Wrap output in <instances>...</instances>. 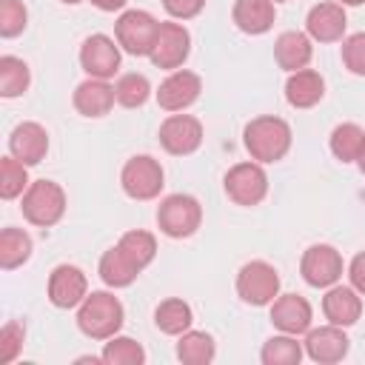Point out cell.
<instances>
[{"mask_svg": "<svg viewBox=\"0 0 365 365\" xmlns=\"http://www.w3.org/2000/svg\"><path fill=\"white\" fill-rule=\"evenodd\" d=\"M154 322H157V328H160L163 334L180 336V334H185V331L191 328V322H194V311H191L188 302L171 297V299H163V302L157 305V311H154Z\"/></svg>", "mask_w": 365, "mask_h": 365, "instance_id": "25", "label": "cell"}, {"mask_svg": "<svg viewBox=\"0 0 365 365\" xmlns=\"http://www.w3.org/2000/svg\"><path fill=\"white\" fill-rule=\"evenodd\" d=\"M311 319H314L311 302L299 294H282L271 302V322L282 334H294V336L305 334L311 328Z\"/></svg>", "mask_w": 365, "mask_h": 365, "instance_id": "15", "label": "cell"}, {"mask_svg": "<svg viewBox=\"0 0 365 365\" xmlns=\"http://www.w3.org/2000/svg\"><path fill=\"white\" fill-rule=\"evenodd\" d=\"M63 3H68V6H77V3H83V0H63Z\"/></svg>", "mask_w": 365, "mask_h": 365, "instance_id": "43", "label": "cell"}, {"mask_svg": "<svg viewBox=\"0 0 365 365\" xmlns=\"http://www.w3.org/2000/svg\"><path fill=\"white\" fill-rule=\"evenodd\" d=\"M339 3H342V6H362L365 0H339Z\"/></svg>", "mask_w": 365, "mask_h": 365, "instance_id": "42", "label": "cell"}, {"mask_svg": "<svg viewBox=\"0 0 365 365\" xmlns=\"http://www.w3.org/2000/svg\"><path fill=\"white\" fill-rule=\"evenodd\" d=\"M100 359H103L106 365H143V362H145V351H143V345H140L137 339H131V336H117V334H114V336L106 342Z\"/></svg>", "mask_w": 365, "mask_h": 365, "instance_id": "32", "label": "cell"}, {"mask_svg": "<svg viewBox=\"0 0 365 365\" xmlns=\"http://www.w3.org/2000/svg\"><path fill=\"white\" fill-rule=\"evenodd\" d=\"M237 294L245 305H271L279 297V274L265 259H251L237 274Z\"/></svg>", "mask_w": 365, "mask_h": 365, "instance_id": "6", "label": "cell"}, {"mask_svg": "<svg viewBox=\"0 0 365 365\" xmlns=\"http://www.w3.org/2000/svg\"><path fill=\"white\" fill-rule=\"evenodd\" d=\"M356 165H359V171L365 174V143H362V151H359V157H356Z\"/></svg>", "mask_w": 365, "mask_h": 365, "instance_id": "41", "label": "cell"}, {"mask_svg": "<svg viewBox=\"0 0 365 365\" xmlns=\"http://www.w3.org/2000/svg\"><path fill=\"white\" fill-rule=\"evenodd\" d=\"M322 94H325V80L314 68L291 71L288 80H285V100L294 108H311L322 100Z\"/></svg>", "mask_w": 365, "mask_h": 365, "instance_id": "22", "label": "cell"}, {"mask_svg": "<svg viewBox=\"0 0 365 365\" xmlns=\"http://www.w3.org/2000/svg\"><path fill=\"white\" fill-rule=\"evenodd\" d=\"M117 103L114 86H108V80H97L88 77L74 88V108L83 117H106Z\"/></svg>", "mask_w": 365, "mask_h": 365, "instance_id": "20", "label": "cell"}, {"mask_svg": "<svg viewBox=\"0 0 365 365\" xmlns=\"http://www.w3.org/2000/svg\"><path fill=\"white\" fill-rule=\"evenodd\" d=\"M234 26L245 34H265L274 26V3L271 0H237L234 3Z\"/></svg>", "mask_w": 365, "mask_h": 365, "instance_id": "23", "label": "cell"}, {"mask_svg": "<svg viewBox=\"0 0 365 365\" xmlns=\"http://www.w3.org/2000/svg\"><path fill=\"white\" fill-rule=\"evenodd\" d=\"M163 9L174 20H191L205 9V0H163Z\"/></svg>", "mask_w": 365, "mask_h": 365, "instance_id": "38", "label": "cell"}, {"mask_svg": "<svg viewBox=\"0 0 365 365\" xmlns=\"http://www.w3.org/2000/svg\"><path fill=\"white\" fill-rule=\"evenodd\" d=\"M348 279H351V285L365 297V251H359V254L351 259V265H348Z\"/></svg>", "mask_w": 365, "mask_h": 365, "instance_id": "39", "label": "cell"}, {"mask_svg": "<svg viewBox=\"0 0 365 365\" xmlns=\"http://www.w3.org/2000/svg\"><path fill=\"white\" fill-rule=\"evenodd\" d=\"M348 345H351V339L345 336V331L339 325L308 328V336H305V354L314 362H322V365L339 362L348 354Z\"/></svg>", "mask_w": 365, "mask_h": 365, "instance_id": "16", "label": "cell"}, {"mask_svg": "<svg viewBox=\"0 0 365 365\" xmlns=\"http://www.w3.org/2000/svg\"><path fill=\"white\" fill-rule=\"evenodd\" d=\"M160 145L174 157L194 154L202 145V123L191 114L165 117L163 125H160Z\"/></svg>", "mask_w": 365, "mask_h": 365, "instance_id": "10", "label": "cell"}, {"mask_svg": "<svg viewBox=\"0 0 365 365\" xmlns=\"http://www.w3.org/2000/svg\"><path fill=\"white\" fill-rule=\"evenodd\" d=\"M259 359L265 365H297L302 359V345L297 342L294 334H279V336H271L262 345Z\"/></svg>", "mask_w": 365, "mask_h": 365, "instance_id": "31", "label": "cell"}, {"mask_svg": "<svg viewBox=\"0 0 365 365\" xmlns=\"http://www.w3.org/2000/svg\"><path fill=\"white\" fill-rule=\"evenodd\" d=\"M88 297V279L77 265H57L48 277V299L54 308H77Z\"/></svg>", "mask_w": 365, "mask_h": 365, "instance_id": "14", "label": "cell"}, {"mask_svg": "<svg viewBox=\"0 0 365 365\" xmlns=\"http://www.w3.org/2000/svg\"><path fill=\"white\" fill-rule=\"evenodd\" d=\"M29 23V11L23 0H0V34L17 37Z\"/></svg>", "mask_w": 365, "mask_h": 365, "instance_id": "35", "label": "cell"}, {"mask_svg": "<svg viewBox=\"0 0 365 365\" xmlns=\"http://www.w3.org/2000/svg\"><path fill=\"white\" fill-rule=\"evenodd\" d=\"M29 83H31V71L20 57H11V54L0 57V94L3 97L11 100V97L26 94Z\"/></svg>", "mask_w": 365, "mask_h": 365, "instance_id": "30", "label": "cell"}, {"mask_svg": "<svg viewBox=\"0 0 365 365\" xmlns=\"http://www.w3.org/2000/svg\"><path fill=\"white\" fill-rule=\"evenodd\" d=\"M163 180V165L148 154L131 157L120 171V185L131 200H154L165 185Z\"/></svg>", "mask_w": 365, "mask_h": 365, "instance_id": "7", "label": "cell"}, {"mask_svg": "<svg viewBox=\"0 0 365 365\" xmlns=\"http://www.w3.org/2000/svg\"><path fill=\"white\" fill-rule=\"evenodd\" d=\"M29 174H26V163H20L17 157H3L0 160V197L3 200H14L20 194H26L29 188Z\"/></svg>", "mask_w": 365, "mask_h": 365, "instance_id": "34", "label": "cell"}, {"mask_svg": "<svg viewBox=\"0 0 365 365\" xmlns=\"http://www.w3.org/2000/svg\"><path fill=\"white\" fill-rule=\"evenodd\" d=\"M31 257V237L20 228H3L0 231V268L14 271Z\"/></svg>", "mask_w": 365, "mask_h": 365, "instance_id": "27", "label": "cell"}, {"mask_svg": "<svg viewBox=\"0 0 365 365\" xmlns=\"http://www.w3.org/2000/svg\"><path fill=\"white\" fill-rule=\"evenodd\" d=\"M202 222V205L191 194H168L157 208V225L171 240L191 237Z\"/></svg>", "mask_w": 365, "mask_h": 365, "instance_id": "4", "label": "cell"}, {"mask_svg": "<svg viewBox=\"0 0 365 365\" xmlns=\"http://www.w3.org/2000/svg\"><path fill=\"white\" fill-rule=\"evenodd\" d=\"M271 3H285V0H271Z\"/></svg>", "mask_w": 365, "mask_h": 365, "instance_id": "44", "label": "cell"}, {"mask_svg": "<svg viewBox=\"0 0 365 365\" xmlns=\"http://www.w3.org/2000/svg\"><path fill=\"white\" fill-rule=\"evenodd\" d=\"M23 217L31 222V225H40V228H51L63 220L66 214V191L54 182V180H34L26 194H23Z\"/></svg>", "mask_w": 365, "mask_h": 365, "instance_id": "3", "label": "cell"}, {"mask_svg": "<svg viewBox=\"0 0 365 365\" xmlns=\"http://www.w3.org/2000/svg\"><path fill=\"white\" fill-rule=\"evenodd\" d=\"M291 140H294L291 125L282 117H274V114L254 117L245 125V131H242L245 151L257 163H277V160H282L288 154V148H291Z\"/></svg>", "mask_w": 365, "mask_h": 365, "instance_id": "1", "label": "cell"}, {"mask_svg": "<svg viewBox=\"0 0 365 365\" xmlns=\"http://www.w3.org/2000/svg\"><path fill=\"white\" fill-rule=\"evenodd\" d=\"M342 63L351 74L356 77H365V31L359 34H351L345 43H342Z\"/></svg>", "mask_w": 365, "mask_h": 365, "instance_id": "37", "label": "cell"}, {"mask_svg": "<svg viewBox=\"0 0 365 365\" xmlns=\"http://www.w3.org/2000/svg\"><path fill=\"white\" fill-rule=\"evenodd\" d=\"M160 23L154 20V14L143 11V9H128L117 17L114 23V34L123 51L134 54V57H148L157 40Z\"/></svg>", "mask_w": 365, "mask_h": 365, "instance_id": "5", "label": "cell"}, {"mask_svg": "<svg viewBox=\"0 0 365 365\" xmlns=\"http://www.w3.org/2000/svg\"><path fill=\"white\" fill-rule=\"evenodd\" d=\"M128 0H91V6H97L100 11H120Z\"/></svg>", "mask_w": 365, "mask_h": 365, "instance_id": "40", "label": "cell"}, {"mask_svg": "<svg viewBox=\"0 0 365 365\" xmlns=\"http://www.w3.org/2000/svg\"><path fill=\"white\" fill-rule=\"evenodd\" d=\"M311 57H314V46H311V37L302 34V31H282L274 43V60L288 74L299 71V68H308Z\"/></svg>", "mask_w": 365, "mask_h": 365, "instance_id": "21", "label": "cell"}, {"mask_svg": "<svg viewBox=\"0 0 365 365\" xmlns=\"http://www.w3.org/2000/svg\"><path fill=\"white\" fill-rule=\"evenodd\" d=\"M117 248L143 271L145 265H151V259L157 257V240H154V234H148V231H140V228H134V231H125L123 237H120V242H117Z\"/></svg>", "mask_w": 365, "mask_h": 365, "instance_id": "29", "label": "cell"}, {"mask_svg": "<svg viewBox=\"0 0 365 365\" xmlns=\"http://www.w3.org/2000/svg\"><path fill=\"white\" fill-rule=\"evenodd\" d=\"M217 354V345H214V336L205 334V331H185L180 334V342H177V356L180 362L185 365H208Z\"/></svg>", "mask_w": 365, "mask_h": 365, "instance_id": "26", "label": "cell"}, {"mask_svg": "<svg viewBox=\"0 0 365 365\" xmlns=\"http://www.w3.org/2000/svg\"><path fill=\"white\" fill-rule=\"evenodd\" d=\"M362 294L354 285H331L322 297V314L331 325L348 328L362 317Z\"/></svg>", "mask_w": 365, "mask_h": 365, "instance_id": "18", "label": "cell"}, {"mask_svg": "<svg viewBox=\"0 0 365 365\" xmlns=\"http://www.w3.org/2000/svg\"><path fill=\"white\" fill-rule=\"evenodd\" d=\"M9 151H11V157H17L26 165H37L48 151L46 128L40 123H31V120L14 125V131L9 134Z\"/></svg>", "mask_w": 365, "mask_h": 365, "instance_id": "19", "label": "cell"}, {"mask_svg": "<svg viewBox=\"0 0 365 365\" xmlns=\"http://www.w3.org/2000/svg\"><path fill=\"white\" fill-rule=\"evenodd\" d=\"M123 302L108 291H91L77 305V328L88 339H111L123 328Z\"/></svg>", "mask_w": 365, "mask_h": 365, "instance_id": "2", "label": "cell"}, {"mask_svg": "<svg viewBox=\"0 0 365 365\" xmlns=\"http://www.w3.org/2000/svg\"><path fill=\"white\" fill-rule=\"evenodd\" d=\"M191 51V34L185 26L180 23H160V31H157V40H154V48H151V63L157 68H171L177 71L185 57Z\"/></svg>", "mask_w": 365, "mask_h": 365, "instance_id": "12", "label": "cell"}, {"mask_svg": "<svg viewBox=\"0 0 365 365\" xmlns=\"http://www.w3.org/2000/svg\"><path fill=\"white\" fill-rule=\"evenodd\" d=\"M345 26H348V17L342 3H317L305 17L308 37L319 43H336L345 34Z\"/></svg>", "mask_w": 365, "mask_h": 365, "instance_id": "17", "label": "cell"}, {"mask_svg": "<svg viewBox=\"0 0 365 365\" xmlns=\"http://www.w3.org/2000/svg\"><path fill=\"white\" fill-rule=\"evenodd\" d=\"M222 185H225L228 200H234L237 205L251 208V205H259L265 200L268 174H265V168L259 163H237V165L228 168Z\"/></svg>", "mask_w": 365, "mask_h": 365, "instance_id": "8", "label": "cell"}, {"mask_svg": "<svg viewBox=\"0 0 365 365\" xmlns=\"http://www.w3.org/2000/svg\"><path fill=\"white\" fill-rule=\"evenodd\" d=\"M200 91H202L200 74H194L188 68H177V71H171L160 83V88H157V106L163 111H182L191 103H197Z\"/></svg>", "mask_w": 365, "mask_h": 365, "instance_id": "13", "label": "cell"}, {"mask_svg": "<svg viewBox=\"0 0 365 365\" xmlns=\"http://www.w3.org/2000/svg\"><path fill=\"white\" fill-rule=\"evenodd\" d=\"M362 143H365V131L356 123H339L331 131V140H328L331 154L339 163H356V157L362 151Z\"/></svg>", "mask_w": 365, "mask_h": 365, "instance_id": "28", "label": "cell"}, {"mask_svg": "<svg viewBox=\"0 0 365 365\" xmlns=\"http://www.w3.org/2000/svg\"><path fill=\"white\" fill-rule=\"evenodd\" d=\"M114 94H117V103L125 106V108H140L148 97H151V83L145 74H123L117 83H114Z\"/></svg>", "mask_w": 365, "mask_h": 365, "instance_id": "33", "label": "cell"}, {"mask_svg": "<svg viewBox=\"0 0 365 365\" xmlns=\"http://www.w3.org/2000/svg\"><path fill=\"white\" fill-rule=\"evenodd\" d=\"M299 274L311 288H331L342 277V257L334 245L317 242V245L305 248V254L299 259Z\"/></svg>", "mask_w": 365, "mask_h": 365, "instance_id": "9", "label": "cell"}, {"mask_svg": "<svg viewBox=\"0 0 365 365\" xmlns=\"http://www.w3.org/2000/svg\"><path fill=\"white\" fill-rule=\"evenodd\" d=\"M23 339H26L23 322L11 319V322H6V325L0 328V362H3V365L14 362V356H17L20 348H23Z\"/></svg>", "mask_w": 365, "mask_h": 365, "instance_id": "36", "label": "cell"}, {"mask_svg": "<svg viewBox=\"0 0 365 365\" xmlns=\"http://www.w3.org/2000/svg\"><path fill=\"white\" fill-rule=\"evenodd\" d=\"M100 279L108 285V288H128L134 279H137V274H140V268L114 245V248H108L103 257H100Z\"/></svg>", "mask_w": 365, "mask_h": 365, "instance_id": "24", "label": "cell"}, {"mask_svg": "<svg viewBox=\"0 0 365 365\" xmlns=\"http://www.w3.org/2000/svg\"><path fill=\"white\" fill-rule=\"evenodd\" d=\"M80 66L88 77L108 80L120 68V43H114L108 34H91L80 46Z\"/></svg>", "mask_w": 365, "mask_h": 365, "instance_id": "11", "label": "cell"}]
</instances>
